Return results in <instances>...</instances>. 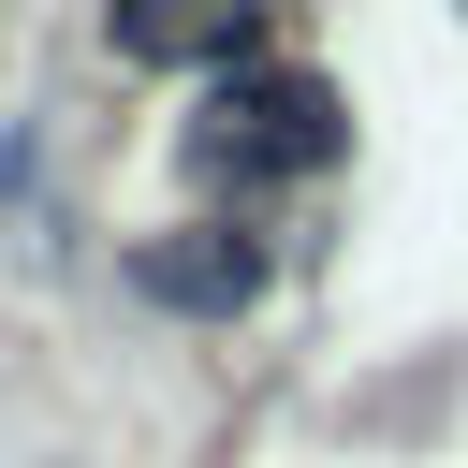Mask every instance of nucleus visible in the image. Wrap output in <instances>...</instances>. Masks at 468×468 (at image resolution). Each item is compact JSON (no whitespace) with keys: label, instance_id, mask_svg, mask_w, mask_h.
Masks as SVG:
<instances>
[{"label":"nucleus","instance_id":"nucleus-1","mask_svg":"<svg viewBox=\"0 0 468 468\" xmlns=\"http://www.w3.org/2000/svg\"><path fill=\"white\" fill-rule=\"evenodd\" d=\"M336 146H351V117H336L322 73H219L176 132V161L205 190H278V176H322Z\"/></svg>","mask_w":468,"mask_h":468},{"label":"nucleus","instance_id":"nucleus-3","mask_svg":"<svg viewBox=\"0 0 468 468\" xmlns=\"http://www.w3.org/2000/svg\"><path fill=\"white\" fill-rule=\"evenodd\" d=\"M249 29H263V0H117L132 58H234Z\"/></svg>","mask_w":468,"mask_h":468},{"label":"nucleus","instance_id":"nucleus-2","mask_svg":"<svg viewBox=\"0 0 468 468\" xmlns=\"http://www.w3.org/2000/svg\"><path fill=\"white\" fill-rule=\"evenodd\" d=\"M132 278H146L161 307H190V322H234V307L263 292V249H249V234H219V219H190V234H146V249H132Z\"/></svg>","mask_w":468,"mask_h":468}]
</instances>
